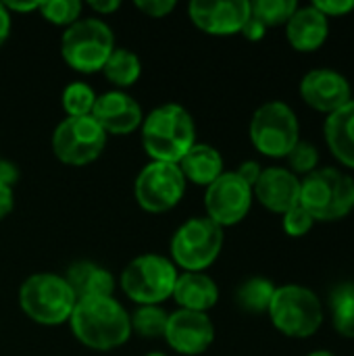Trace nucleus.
<instances>
[{
    "instance_id": "obj_1",
    "label": "nucleus",
    "mask_w": 354,
    "mask_h": 356,
    "mask_svg": "<svg viewBox=\"0 0 354 356\" xmlns=\"http://www.w3.org/2000/svg\"><path fill=\"white\" fill-rule=\"evenodd\" d=\"M69 325L77 342L96 353L121 348L131 338L129 313L115 296L79 298Z\"/></svg>"
},
{
    "instance_id": "obj_2",
    "label": "nucleus",
    "mask_w": 354,
    "mask_h": 356,
    "mask_svg": "<svg viewBox=\"0 0 354 356\" xmlns=\"http://www.w3.org/2000/svg\"><path fill=\"white\" fill-rule=\"evenodd\" d=\"M140 136L150 161L177 165L196 144V123L186 106L165 102L144 115Z\"/></svg>"
},
{
    "instance_id": "obj_3",
    "label": "nucleus",
    "mask_w": 354,
    "mask_h": 356,
    "mask_svg": "<svg viewBox=\"0 0 354 356\" xmlns=\"http://www.w3.org/2000/svg\"><path fill=\"white\" fill-rule=\"evenodd\" d=\"M315 223H334L354 211V177L338 167H319L300 179V202Z\"/></svg>"
},
{
    "instance_id": "obj_4",
    "label": "nucleus",
    "mask_w": 354,
    "mask_h": 356,
    "mask_svg": "<svg viewBox=\"0 0 354 356\" xmlns=\"http://www.w3.org/2000/svg\"><path fill=\"white\" fill-rule=\"evenodd\" d=\"M77 296L65 275L33 273L19 288V307L23 315L44 327L69 323Z\"/></svg>"
},
{
    "instance_id": "obj_5",
    "label": "nucleus",
    "mask_w": 354,
    "mask_h": 356,
    "mask_svg": "<svg viewBox=\"0 0 354 356\" xmlns=\"http://www.w3.org/2000/svg\"><path fill=\"white\" fill-rule=\"evenodd\" d=\"M267 315L273 327L286 338L307 340L321 330L325 321V307L311 288L284 284L275 288Z\"/></svg>"
},
{
    "instance_id": "obj_6",
    "label": "nucleus",
    "mask_w": 354,
    "mask_h": 356,
    "mask_svg": "<svg viewBox=\"0 0 354 356\" xmlns=\"http://www.w3.org/2000/svg\"><path fill=\"white\" fill-rule=\"evenodd\" d=\"M115 48V33L100 17H81L67 27L61 38V56L65 65L81 75L102 73V67Z\"/></svg>"
},
{
    "instance_id": "obj_7",
    "label": "nucleus",
    "mask_w": 354,
    "mask_h": 356,
    "mask_svg": "<svg viewBox=\"0 0 354 356\" xmlns=\"http://www.w3.org/2000/svg\"><path fill=\"white\" fill-rule=\"evenodd\" d=\"M177 275L179 271L169 257L148 252L123 267L119 288L136 307H161L171 298Z\"/></svg>"
},
{
    "instance_id": "obj_8",
    "label": "nucleus",
    "mask_w": 354,
    "mask_h": 356,
    "mask_svg": "<svg viewBox=\"0 0 354 356\" xmlns=\"http://www.w3.org/2000/svg\"><path fill=\"white\" fill-rule=\"evenodd\" d=\"M225 234L207 217H192L182 223L169 244V259L177 271H198L207 269L219 259L223 250Z\"/></svg>"
},
{
    "instance_id": "obj_9",
    "label": "nucleus",
    "mask_w": 354,
    "mask_h": 356,
    "mask_svg": "<svg viewBox=\"0 0 354 356\" xmlns=\"http://www.w3.org/2000/svg\"><path fill=\"white\" fill-rule=\"evenodd\" d=\"M248 136L263 156L286 159L300 142V123L290 104L284 100H269L252 113Z\"/></svg>"
},
{
    "instance_id": "obj_10",
    "label": "nucleus",
    "mask_w": 354,
    "mask_h": 356,
    "mask_svg": "<svg viewBox=\"0 0 354 356\" xmlns=\"http://www.w3.org/2000/svg\"><path fill=\"white\" fill-rule=\"evenodd\" d=\"M104 129L90 117H65L52 131V152L69 167H86L106 148Z\"/></svg>"
},
{
    "instance_id": "obj_11",
    "label": "nucleus",
    "mask_w": 354,
    "mask_h": 356,
    "mask_svg": "<svg viewBox=\"0 0 354 356\" xmlns=\"http://www.w3.org/2000/svg\"><path fill=\"white\" fill-rule=\"evenodd\" d=\"M186 179L173 163H146L134 181V198L138 207L152 215L173 211L186 196Z\"/></svg>"
},
{
    "instance_id": "obj_12",
    "label": "nucleus",
    "mask_w": 354,
    "mask_h": 356,
    "mask_svg": "<svg viewBox=\"0 0 354 356\" xmlns=\"http://www.w3.org/2000/svg\"><path fill=\"white\" fill-rule=\"evenodd\" d=\"M252 200V188L236 171H225L204 188V217L221 229L234 227L248 217Z\"/></svg>"
},
{
    "instance_id": "obj_13",
    "label": "nucleus",
    "mask_w": 354,
    "mask_h": 356,
    "mask_svg": "<svg viewBox=\"0 0 354 356\" xmlns=\"http://www.w3.org/2000/svg\"><path fill=\"white\" fill-rule=\"evenodd\" d=\"M163 340L177 355L200 356L215 342V325L209 313L177 309L175 313H169Z\"/></svg>"
},
{
    "instance_id": "obj_14",
    "label": "nucleus",
    "mask_w": 354,
    "mask_h": 356,
    "mask_svg": "<svg viewBox=\"0 0 354 356\" xmlns=\"http://www.w3.org/2000/svg\"><path fill=\"white\" fill-rule=\"evenodd\" d=\"M192 23L209 35L227 38L242 31L250 17L248 0H192L188 4Z\"/></svg>"
},
{
    "instance_id": "obj_15",
    "label": "nucleus",
    "mask_w": 354,
    "mask_h": 356,
    "mask_svg": "<svg viewBox=\"0 0 354 356\" xmlns=\"http://www.w3.org/2000/svg\"><path fill=\"white\" fill-rule=\"evenodd\" d=\"M298 92L307 106L325 115L336 113L338 108L346 106L353 100V86L346 79V75L330 67L305 73Z\"/></svg>"
},
{
    "instance_id": "obj_16",
    "label": "nucleus",
    "mask_w": 354,
    "mask_h": 356,
    "mask_svg": "<svg viewBox=\"0 0 354 356\" xmlns=\"http://www.w3.org/2000/svg\"><path fill=\"white\" fill-rule=\"evenodd\" d=\"M92 119L104 129L106 136H129L140 129L144 111L131 94L123 90H108L96 96Z\"/></svg>"
},
{
    "instance_id": "obj_17",
    "label": "nucleus",
    "mask_w": 354,
    "mask_h": 356,
    "mask_svg": "<svg viewBox=\"0 0 354 356\" xmlns=\"http://www.w3.org/2000/svg\"><path fill=\"white\" fill-rule=\"evenodd\" d=\"M252 196L267 211L284 215L300 202V177L286 167H265L252 188Z\"/></svg>"
},
{
    "instance_id": "obj_18",
    "label": "nucleus",
    "mask_w": 354,
    "mask_h": 356,
    "mask_svg": "<svg viewBox=\"0 0 354 356\" xmlns=\"http://www.w3.org/2000/svg\"><path fill=\"white\" fill-rule=\"evenodd\" d=\"M284 27L288 44L296 52H315L328 42L330 35V19L313 4L298 6Z\"/></svg>"
},
{
    "instance_id": "obj_19",
    "label": "nucleus",
    "mask_w": 354,
    "mask_h": 356,
    "mask_svg": "<svg viewBox=\"0 0 354 356\" xmlns=\"http://www.w3.org/2000/svg\"><path fill=\"white\" fill-rule=\"evenodd\" d=\"M171 298L182 311L209 313L219 302V288L215 280L198 271H182L175 280Z\"/></svg>"
},
{
    "instance_id": "obj_20",
    "label": "nucleus",
    "mask_w": 354,
    "mask_h": 356,
    "mask_svg": "<svg viewBox=\"0 0 354 356\" xmlns=\"http://www.w3.org/2000/svg\"><path fill=\"white\" fill-rule=\"evenodd\" d=\"M186 184H194L200 188L211 186L221 173H225V163L221 152L207 144V142H196L186 156L177 163Z\"/></svg>"
},
{
    "instance_id": "obj_21",
    "label": "nucleus",
    "mask_w": 354,
    "mask_h": 356,
    "mask_svg": "<svg viewBox=\"0 0 354 356\" xmlns=\"http://www.w3.org/2000/svg\"><path fill=\"white\" fill-rule=\"evenodd\" d=\"M65 280L69 282L77 300L96 298V296H115V288H117L113 273L94 261H77L69 265Z\"/></svg>"
},
{
    "instance_id": "obj_22",
    "label": "nucleus",
    "mask_w": 354,
    "mask_h": 356,
    "mask_svg": "<svg viewBox=\"0 0 354 356\" xmlns=\"http://www.w3.org/2000/svg\"><path fill=\"white\" fill-rule=\"evenodd\" d=\"M325 144L332 150L334 159L354 171V102L351 100L346 106L338 108L336 113L328 115L325 125Z\"/></svg>"
},
{
    "instance_id": "obj_23",
    "label": "nucleus",
    "mask_w": 354,
    "mask_h": 356,
    "mask_svg": "<svg viewBox=\"0 0 354 356\" xmlns=\"http://www.w3.org/2000/svg\"><path fill=\"white\" fill-rule=\"evenodd\" d=\"M102 75L106 77L108 83L115 86V90H127L134 83H138L142 75V60L136 52L129 48H115L113 54L108 56L106 65L102 67Z\"/></svg>"
},
{
    "instance_id": "obj_24",
    "label": "nucleus",
    "mask_w": 354,
    "mask_h": 356,
    "mask_svg": "<svg viewBox=\"0 0 354 356\" xmlns=\"http://www.w3.org/2000/svg\"><path fill=\"white\" fill-rule=\"evenodd\" d=\"M332 325L338 336L354 340V282L338 284L330 294Z\"/></svg>"
},
{
    "instance_id": "obj_25",
    "label": "nucleus",
    "mask_w": 354,
    "mask_h": 356,
    "mask_svg": "<svg viewBox=\"0 0 354 356\" xmlns=\"http://www.w3.org/2000/svg\"><path fill=\"white\" fill-rule=\"evenodd\" d=\"M275 284L267 277H248L246 282H242L236 290V302L242 311L252 313V315H261L269 311V305L273 300L275 294Z\"/></svg>"
},
{
    "instance_id": "obj_26",
    "label": "nucleus",
    "mask_w": 354,
    "mask_h": 356,
    "mask_svg": "<svg viewBox=\"0 0 354 356\" xmlns=\"http://www.w3.org/2000/svg\"><path fill=\"white\" fill-rule=\"evenodd\" d=\"M169 321V313L163 307H136L129 313L131 336H140L144 340H159L165 336V327Z\"/></svg>"
},
{
    "instance_id": "obj_27",
    "label": "nucleus",
    "mask_w": 354,
    "mask_h": 356,
    "mask_svg": "<svg viewBox=\"0 0 354 356\" xmlns=\"http://www.w3.org/2000/svg\"><path fill=\"white\" fill-rule=\"evenodd\" d=\"M96 92L86 81H71L61 94V106L67 117H90L96 104Z\"/></svg>"
},
{
    "instance_id": "obj_28",
    "label": "nucleus",
    "mask_w": 354,
    "mask_h": 356,
    "mask_svg": "<svg viewBox=\"0 0 354 356\" xmlns=\"http://www.w3.org/2000/svg\"><path fill=\"white\" fill-rule=\"evenodd\" d=\"M298 6L300 4L296 0H255L250 2V15L269 29L286 25Z\"/></svg>"
},
{
    "instance_id": "obj_29",
    "label": "nucleus",
    "mask_w": 354,
    "mask_h": 356,
    "mask_svg": "<svg viewBox=\"0 0 354 356\" xmlns=\"http://www.w3.org/2000/svg\"><path fill=\"white\" fill-rule=\"evenodd\" d=\"M83 8L86 4L79 0H46V2H40L38 13L44 17V21L67 29L81 19Z\"/></svg>"
},
{
    "instance_id": "obj_30",
    "label": "nucleus",
    "mask_w": 354,
    "mask_h": 356,
    "mask_svg": "<svg viewBox=\"0 0 354 356\" xmlns=\"http://www.w3.org/2000/svg\"><path fill=\"white\" fill-rule=\"evenodd\" d=\"M288 161V167L296 177H307L309 173H313L315 169H319V150L315 144L311 142H305L300 140L292 150L290 154L286 156Z\"/></svg>"
},
{
    "instance_id": "obj_31",
    "label": "nucleus",
    "mask_w": 354,
    "mask_h": 356,
    "mask_svg": "<svg viewBox=\"0 0 354 356\" xmlns=\"http://www.w3.org/2000/svg\"><path fill=\"white\" fill-rule=\"evenodd\" d=\"M315 225V219L298 204L282 215V229L288 238H305Z\"/></svg>"
},
{
    "instance_id": "obj_32",
    "label": "nucleus",
    "mask_w": 354,
    "mask_h": 356,
    "mask_svg": "<svg viewBox=\"0 0 354 356\" xmlns=\"http://www.w3.org/2000/svg\"><path fill=\"white\" fill-rule=\"evenodd\" d=\"M134 6L150 19H163L177 8V0H136Z\"/></svg>"
},
{
    "instance_id": "obj_33",
    "label": "nucleus",
    "mask_w": 354,
    "mask_h": 356,
    "mask_svg": "<svg viewBox=\"0 0 354 356\" xmlns=\"http://www.w3.org/2000/svg\"><path fill=\"white\" fill-rule=\"evenodd\" d=\"M313 6L328 19L330 17H346L348 13L354 10V0H317V2H313Z\"/></svg>"
},
{
    "instance_id": "obj_34",
    "label": "nucleus",
    "mask_w": 354,
    "mask_h": 356,
    "mask_svg": "<svg viewBox=\"0 0 354 356\" xmlns=\"http://www.w3.org/2000/svg\"><path fill=\"white\" fill-rule=\"evenodd\" d=\"M236 173H238L250 188H255V184L259 181V177H261V173H263V167H261L257 161H244V163H240V167L236 169Z\"/></svg>"
},
{
    "instance_id": "obj_35",
    "label": "nucleus",
    "mask_w": 354,
    "mask_h": 356,
    "mask_svg": "<svg viewBox=\"0 0 354 356\" xmlns=\"http://www.w3.org/2000/svg\"><path fill=\"white\" fill-rule=\"evenodd\" d=\"M248 42H259V40H263L265 38V33H267V27L259 21V19H255L252 15L248 17V21L244 23V27H242V31H240Z\"/></svg>"
},
{
    "instance_id": "obj_36",
    "label": "nucleus",
    "mask_w": 354,
    "mask_h": 356,
    "mask_svg": "<svg viewBox=\"0 0 354 356\" xmlns=\"http://www.w3.org/2000/svg\"><path fill=\"white\" fill-rule=\"evenodd\" d=\"M15 209V188L0 181V221H4Z\"/></svg>"
},
{
    "instance_id": "obj_37",
    "label": "nucleus",
    "mask_w": 354,
    "mask_h": 356,
    "mask_svg": "<svg viewBox=\"0 0 354 356\" xmlns=\"http://www.w3.org/2000/svg\"><path fill=\"white\" fill-rule=\"evenodd\" d=\"M19 177H21L19 167L13 161H8V159H0V181L15 188V184L19 181Z\"/></svg>"
},
{
    "instance_id": "obj_38",
    "label": "nucleus",
    "mask_w": 354,
    "mask_h": 356,
    "mask_svg": "<svg viewBox=\"0 0 354 356\" xmlns=\"http://www.w3.org/2000/svg\"><path fill=\"white\" fill-rule=\"evenodd\" d=\"M86 6L94 10L98 17H104V15H113L115 10H119L121 2L119 0H92V2H86Z\"/></svg>"
},
{
    "instance_id": "obj_39",
    "label": "nucleus",
    "mask_w": 354,
    "mask_h": 356,
    "mask_svg": "<svg viewBox=\"0 0 354 356\" xmlns=\"http://www.w3.org/2000/svg\"><path fill=\"white\" fill-rule=\"evenodd\" d=\"M6 10L13 15V13H19V15H27V13H35L40 8V2L38 0H27V2H15V0H6L4 2Z\"/></svg>"
},
{
    "instance_id": "obj_40",
    "label": "nucleus",
    "mask_w": 354,
    "mask_h": 356,
    "mask_svg": "<svg viewBox=\"0 0 354 356\" xmlns=\"http://www.w3.org/2000/svg\"><path fill=\"white\" fill-rule=\"evenodd\" d=\"M10 29H13V15L6 10L4 2L0 0V46L6 44V40L10 35Z\"/></svg>"
},
{
    "instance_id": "obj_41",
    "label": "nucleus",
    "mask_w": 354,
    "mask_h": 356,
    "mask_svg": "<svg viewBox=\"0 0 354 356\" xmlns=\"http://www.w3.org/2000/svg\"><path fill=\"white\" fill-rule=\"evenodd\" d=\"M307 356H336L334 353H330V350H315V353H309Z\"/></svg>"
},
{
    "instance_id": "obj_42",
    "label": "nucleus",
    "mask_w": 354,
    "mask_h": 356,
    "mask_svg": "<svg viewBox=\"0 0 354 356\" xmlns=\"http://www.w3.org/2000/svg\"><path fill=\"white\" fill-rule=\"evenodd\" d=\"M146 356H167V355H165V353H148Z\"/></svg>"
},
{
    "instance_id": "obj_43",
    "label": "nucleus",
    "mask_w": 354,
    "mask_h": 356,
    "mask_svg": "<svg viewBox=\"0 0 354 356\" xmlns=\"http://www.w3.org/2000/svg\"><path fill=\"white\" fill-rule=\"evenodd\" d=\"M353 102H354V88H353Z\"/></svg>"
}]
</instances>
